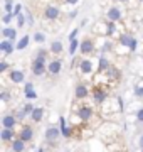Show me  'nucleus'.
Returning <instances> with one entry per match:
<instances>
[{
	"mask_svg": "<svg viewBox=\"0 0 143 152\" xmlns=\"http://www.w3.org/2000/svg\"><path fill=\"white\" fill-rule=\"evenodd\" d=\"M118 44H120L123 49H128L130 53H135L138 49V39L130 32H121L118 36Z\"/></svg>",
	"mask_w": 143,
	"mask_h": 152,
	"instance_id": "nucleus-1",
	"label": "nucleus"
},
{
	"mask_svg": "<svg viewBox=\"0 0 143 152\" xmlns=\"http://www.w3.org/2000/svg\"><path fill=\"white\" fill-rule=\"evenodd\" d=\"M74 112H76V115L81 118V122H83V124L91 122V118L94 117V108L91 107V105H86V103L74 107Z\"/></svg>",
	"mask_w": 143,
	"mask_h": 152,
	"instance_id": "nucleus-2",
	"label": "nucleus"
},
{
	"mask_svg": "<svg viewBox=\"0 0 143 152\" xmlns=\"http://www.w3.org/2000/svg\"><path fill=\"white\" fill-rule=\"evenodd\" d=\"M91 98H93V103L98 105V107H103L108 100V91H106L105 86H93L91 88Z\"/></svg>",
	"mask_w": 143,
	"mask_h": 152,
	"instance_id": "nucleus-3",
	"label": "nucleus"
},
{
	"mask_svg": "<svg viewBox=\"0 0 143 152\" xmlns=\"http://www.w3.org/2000/svg\"><path fill=\"white\" fill-rule=\"evenodd\" d=\"M47 64H49V61L44 59V58H34L32 64H30L32 75L34 76H42L44 73H47Z\"/></svg>",
	"mask_w": 143,
	"mask_h": 152,
	"instance_id": "nucleus-4",
	"label": "nucleus"
},
{
	"mask_svg": "<svg viewBox=\"0 0 143 152\" xmlns=\"http://www.w3.org/2000/svg\"><path fill=\"white\" fill-rule=\"evenodd\" d=\"M94 51H96V39L84 37L83 41H81V46H79L81 56H89V54H93Z\"/></svg>",
	"mask_w": 143,
	"mask_h": 152,
	"instance_id": "nucleus-5",
	"label": "nucleus"
},
{
	"mask_svg": "<svg viewBox=\"0 0 143 152\" xmlns=\"http://www.w3.org/2000/svg\"><path fill=\"white\" fill-rule=\"evenodd\" d=\"M57 127H59V130H61V134H62L64 139H71L74 135V127L66 120V117H59V125Z\"/></svg>",
	"mask_w": 143,
	"mask_h": 152,
	"instance_id": "nucleus-6",
	"label": "nucleus"
},
{
	"mask_svg": "<svg viewBox=\"0 0 143 152\" xmlns=\"http://www.w3.org/2000/svg\"><path fill=\"white\" fill-rule=\"evenodd\" d=\"M91 96V90H89L88 85H84V83H77L76 88H74V98H76L77 102H83L86 98Z\"/></svg>",
	"mask_w": 143,
	"mask_h": 152,
	"instance_id": "nucleus-7",
	"label": "nucleus"
},
{
	"mask_svg": "<svg viewBox=\"0 0 143 152\" xmlns=\"http://www.w3.org/2000/svg\"><path fill=\"white\" fill-rule=\"evenodd\" d=\"M105 17H106V20H110V22H118L123 19V10H121L120 7H116V5H113V7H108V10L105 12Z\"/></svg>",
	"mask_w": 143,
	"mask_h": 152,
	"instance_id": "nucleus-8",
	"label": "nucleus"
},
{
	"mask_svg": "<svg viewBox=\"0 0 143 152\" xmlns=\"http://www.w3.org/2000/svg\"><path fill=\"white\" fill-rule=\"evenodd\" d=\"M46 142H49L51 145H54L56 142L59 140V137H62V134H61L59 127H56V125H51V127H47V130H46Z\"/></svg>",
	"mask_w": 143,
	"mask_h": 152,
	"instance_id": "nucleus-9",
	"label": "nucleus"
},
{
	"mask_svg": "<svg viewBox=\"0 0 143 152\" xmlns=\"http://www.w3.org/2000/svg\"><path fill=\"white\" fill-rule=\"evenodd\" d=\"M19 139L20 140H24L25 144H29V142L34 140V127H30V125H22V129L19 130Z\"/></svg>",
	"mask_w": 143,
	"mask_h": 152,
	"instance_id": "nucleus-10",
	"label": "nucleus"
},
{
	"mask_svg": "<svg viewBox=\"0 0 143 152\" xmlns=\"http://www.w3.org/2000/svg\"><path fill=\"white\" fill-rule=\"evenodd\" d=\"M9 80L10 83L14 85H20V83H25V73L22 69H15V68H12L9 71Z\"/></svg>",
	"mask_w": 143,
	"mask_h": 152,
	"instance_id": "nucleus-11",
	"label": "nucleus"
},
{
	"mask_svg": "<svg viewBox=\"0 0 143 152\" xmlns=\"http://www.w3.org/2000/svg\"><path fill=\"white\" fill-rule=\"evenodd\" d=\"M59 17H61L59 5H47L44 9V19H47V20H57Z\"/></svg>",
	"mask_w": 143,
	"mask_h": 152,
	"instance_id": "nucleus-12",
	"label": "nucleus"
},
{
	"mask_svg": "<svg viewBox=\"0 0 143 152\" xmlns=\"http://www.w3.org/2000/svg\"><path fill=\"white\" fill-rule=\"evenodd\" d=\"M61 71H62V61L61 59H51L49 64H47V73H49L51 76H57L61 75Z\"/></svg>",
	"mask_w": 143,
	"mask_h": 152,
	"instance_id": "nucleus-13",
	"label": "nucleus"
},
{
	"mask_svg": "<svg viewBox=\"0 0 143 152\" xmlns=\"http://www.w3.org/2000/svg\"><path fill=\"white\" fill-rule=\"evenodd\" d=\"M77 71L81 73V75L88 76L93 73V61L88 59V58H84V59L79 61V64H77Z\"/></svg>",
	"mask_w": 143,
	"mask_h": 152,
	"instance_id": "nucleus-14",
	"label": "nucleus"
},
{
	"mask_svg": "<svg viewBox=\"0 0 143 152\" xmlns=\"http://www.w3.org/2000/svg\"><path fill=\"white\" fill-rule=\"evenodd\" d=\"M15 44H17V42H14V41L2 39V41H0V51H2V54H5V56L14 54V51H17V49H15Z\"/></svg>",
	"mask_w": 143,
	"mask_h": 152,
	"instance_id": "nucleus-15",
	"label": "nucleus"
},
{
	"mask_svg": "<svg viewBox=\"0 0 143 152\" xmlns=\"http://www.w3.org/2000/svg\"><path fill=\"white\" fill-rule=\"evenodd\" d=\"M17 124H19V120L15 118L14 113H7L2 117V129H15Z\"/></svg>",
	"mask_w": 143,
	"mask_h": 152,
	"instance_id": "nucleus-16",
	"label": "nucleus"
},
{
	"mask_svg": "<svg viewBox=\"0 0 143 152\" xmlns=\"http://www.w3.org/2000/svg\"><path fill=\"white\" fill-rule=\"evenodd\" d=\"M15 130L14 129H2L0 130V140L5 142V144H12V142L15 140Z\"/></svg>",
	"mask_w": 143,
	"mask_h": 152,
	"instance_id": "nucleus-17",
	"label": "nucleus"
},
{
	"mask_svg": "<svg viewBox=\"0 0 143 152\" xmlns=\"http://www.w3.org/2000/svg\"><path fill=\"white\" fill-rule=\"evenodd\" d=\"M2 37L9 39V41H14L17 42V27L14 26H9V27H2Z\"/></svg>",
	"mask_w": 143,
	"mask_h": 152,
	"instance_id": "nucleus-18",
	"label": "nucleus"
},
{
	"mask_svg": "<svg viewBox=\"0 0 143 152\" xmlns=\"http://www.w3.org/2000/svg\"><path fill=\"white\" fill-rule=\"evenodd\" d=\"M111 63L106 56H99V61H98V73H106V71L111 68Z\"/></svg>",
	"mask_w": 143,
	"mask_h": 152,
	"instance_id": "nucleus-19",
	"label": "nucleus"
},
{
	"mask_svg": "<svg viewBox=\"0 0 143 152\" xmlns=\"http://www.w3.org/2000/svg\"><path fill=\"white\" fill-rule=\"evenodd\" d=\"M64 51V44H62V41H59V39H56V41H52L51 42V48H49V53L51 54H61Z\"/></svg>",
	"mask_w": 143,
	"mask_h": 152,
	"instance_id": "nucleus-20",
	"label": "nucleus"
},
{
	"mask_svg": "<svg viewBox=\"0 0 143 152\" xmlns=\"http://www.w3.org/2000/svg\"><path fill=\"white\" fill-rule=\"evenodd\" d=\"M116 32H118V24L116 22H110L106 20V37H116Z\"/></svg>",
	"mask_w": 143,
	"mask_h": 152,
	"instance_id": "nucleus-21",
	"label": "nucleus"
},
{
	"mask_svg": "<svg viewBox=\"0 0 143 152\" xmlns=\"http://www.w3.org/2000/svg\"><path fill=\"white\" fill-rule=\"evenodd\" d=\"M42 118H44V108L42 107H35V110L30 115V120L34 124H39V122H42Z\"/></svg>",
	"mask_w": 143,
	"mask_h": 152,
	"instance_id": "nucleus-22",
	"label": "nucleus"
},
{
	"mask_svg": "<svg viewBox=\"0 0 143 152\" xmlns=\"http://www.w3.org/2000/svg\"><path fill=\"white\" fill-rule=\"evenodd\" d=\"M29 44H30V36H29V34H25V36H22V37L17 41L15 49H17V51H24V49L29 46Z\"/></svg>",
	"mask_w": 143,
	"mask_h": 152,
	"instance_id": "nucleus-23",
	"label": "nucleus"
},
{
	"mask_svg": "<svg viewBox=\"0 0 143 152\" xmlns=\"http://www.w3.org/2000/svg\"><path fill=\"white\" fill-rule=\"evenodd\" d=\"M10 151L12 152H24V151H25V142L20 140V139L17 137L15 140L10 144Z\"/></svg>",
	"mask_w": 143,
	"mask_h": 152,
	"instance_id": "nucleus-24",
	"label": "nucleus"
},
{
	"mask_svg": "<svg viewBox=\"0 0 143 152\" xmlns=\"http://www.w3.org/2000/svg\"><path fill=\"white\" fill-rule=\"evenodd\" d=\"M79 46H81V41H79V39L71 41L69 46H67V53H69V56H76V53H79Z\"/></svg>",
	"mask_w": 143,
	"mask_h": 152,
	"instance_id": "nucleus-25",
	"label": "nucleus"
},
{
	"mask_svg": "<svg viewBox=\"0 0 143 152\" xmlns=\"http://www.w3.org/2000/svg\"><path fill=\"white\" fill-rule=\"evenodd\" d=\"M14 20H15V17L12 15V14H2V24H4V27L12 26V22Z\"/></svg>",
	"mask_w": 143,
	"mask_h": 152,
	"instance_id": "nucleus-26",
	"label": "nucleus"
},
{
	"mask_svg": "<svg viewBox=\"0 0 143 152\" xmlns=\"http://www.w3.org/2000/svg\"><path fill=\"white\" fill-rule=\"evenodd\" d=\"M14 9H15L14 0H4V14H12Z\"/></svg>",
	"mask_w": 143,
	"mask_h": 152,
	"instance_id": "nucleus-27",
	"label": "nucleus"
},
{
	"mask_svg": "<svg viewBox=\"0 0 143 152\" xmlns=\"http://www.w3.org/2000/svg\"><path fill=\"white\" fill-rule=\"evenodd\" d=\"M24 96H25L27 102H34V100H37L39 98V95H37L35 90H25V91H24Z\"/></svg>",
	"mask_w": 143,
	"mask_h": 152,
	"instance_id": "nucleus-28",
	"label": "nucleus"
},
{
	"mask_svg": "<svg viewBox=\"0 0 143 152\" xmlns=\"http://www.w3.org/2000/svg\"><path fill=\"white\" fill-rule=\"evenodd\" d=\"M22 110L25 112V115H27V117H30V115H32V112L35 110V107H34L32 102H27V103L22 105Z\"/></svg>",
	"mask_w": 143,
	"mask_h": 152,
	"instance_id": "nucleus-29",
	"label": "nucleus"
},
{
	"mask_svg": "<svg viewBox=\"0 0 143 152\" xmlns=\"http://www.w3.org/2000/svg\"><path fill=\"white\" fill-rule=\"evenodd\" d=\"M24 10H25V9H24ZM15 24H17V27H24V26L27 24V19H25V14H24V12L20 15L15 17Z\"/></svg>",
	"mask_w": 143,
	"mask_h": 152,
	"instance_id": "nucleus-30",
	"label": "nucleus"
},
{
	"mask_svg": "<svg viewBox=\"0 0 143 152\" xmlns=\"http://www.w3.org/2000/svg\"><path fill=\"white\" fill-rule=\"evenodd\" d=\"M12 68H10V63L9 61H5V59H2L0 61V75H5L7 71H10Z\"/></svg>",
	"mask_w": 143,
	"mask_h": 152,
	"instance_id": "nucleus-31",
	"label": "nucleus"
},
{
	"mask_svg": "<svg viewBox=\"0 0 143 152\" xmlns=\"http://www.w3.org/2000/svg\"><path fill=\"white\" fill-rule=\"evenodd\" d=\"M133 95H135V98H143V85H135Z\"/></svg>",
	"mask_w": 143,
	"mask_h": 152,
	"instance_id": "nucleus-32",
	"label": "nucleus"
},
{
	"mask_svg": "<svg viewBox=\"0 0 143 152\" xmlns=\"http://www.w3.org/2000/svg\"><path fill=\"white\" fill-rule=\"evenodd\" d=\"M32 39H34V41H35L37 44H42V42H46V34L39 31V32L34 34V37H32Z\"/></svg>",
	"mask_w": 143,
	"mask_h": 152,
	"instance_id": "nucleus-33",
	"label": "nucleus"
},
{
	"mask_svg": "<svg viewBox=\"0 0 143 152\" xmlns=\"http://www.w3.org/2000/svg\"><path fill=\"white\" fill-rule=\"evenodd\" d=\"M79 31H81L79 27H74V29H72L71 32L67 34V41H69V42H71V41H76V39H77V34H79Z\"/></svg>",
	"mask_w": 143,
	"mask_h": 152,
	"instance_id": "nucleus-34",
	"label": "nucleus"
},
{
	"mask_svg": "<svg viewBox=\"0 0 143 152\" xmlns=\"http://www.w3.org/2000/svg\"><path fill=\"white\" fill-rule=\"evenodd\" d=\"M14 115H15V118L19 120V122H22V120L27 117V115H25V112L22 110V107H20V108H17L15 112H14Z\"/></svg>",
	"mask_w": 143,
	"mask_h": 152,
	"instance_id": "nucleus-35",
	"label": "nucleus"
},
{
	"mask_svg": "<svg viewBox=\"0 0 143 152\" xmlns=\"http://www.w3.org/2000/svg\"><path fill=\"white\" fill-rule=\"evenodd\" d=\"M24 14H25V19H27V24H29V26H34L35 22H34V15H32V12L29 10V9H25V10H24Z\"/></svg>",
	"mask_w": 143,
	"mask_h": 152,
	"instance_id": "nucleus-36",
	"label": "nucleus"
},
{
	"mask_svg": "<svg viewBox=\"0 0 143 152\" xmlns=\"http://www.w3.org/2000/svg\"><path fill=\"white\" fill-rule=\"evenodd\" d=\"M22 12H24V5L22 4H15V9H14V12H12V15L17 17V15H20Z\"/></svg>",
	"mask_w": 143,
	"mask_h": 152,
	"instance_id": "nucleus-37",
	"label": "nucleus"
},
{
	"mask_svg": "<svg viewBox=\"0 0 143 152\" xmlns=\"http://www.w3.org/2000/svg\"><path fill=\"white\" fill-rule=\"evenodd\" d=\"M0 100H2V102H4V103H7V102H9V100H10V93L7 91V90H4V91L0 93Z\"/></svg>",
	"mask_w": 143,
	"mask_h": 152,
	"instance_id": "nucleus-38",
	"label": "nucleus"
},
{
	"mask_svg": "<svg viewBox=\"0 0 143 152\" xmlns=\"http://www.w3.org/2000/svg\"><path fill=\"white\" fill-rule=\"evenodd\" d=\"M35 58H44V59H47V58H49V53H47L46 49H39L37 54H35Z\"/></svg>",
	"mask_w": 143,
	"mask_h": 152,
	"instance_id": "nucleus-39",
	"label": "nucleus"
},
{
	"mask_svg": "<svg viewBox=\"0 0 143 152\" xmlns=\"http://www.w3.org/2000/svg\"><path fill=\"white\" fill-rule=\"evenodd\" d=\"M135 117H136V122L143 124V107H142V108H138V110H136V113H135Z\"/></svg>",
	"mask_w": 143,
	"mask_h": 152,
	"instance_id": "nucleus-40",
	"label": "nucleus"
},
{
	"mask_svg": "<svg viewBox=\"0 0 143 152\" xmlns=\"http://www.w3.org/2000/svg\"><path fill=\"white\" fill-rule=\"evenodd\" d=\"M76 17H77V10H76V9H74V10H71L69 14H67V19H69V20H74Z\"/></svg>",
	"mask_w": 143,
	"mask_h": 152,
	"instance_id": "nucleus-41",
	"label": "nucleus"
},
{
	"mask_svg": "<svg viewBox=\"0 0 143 152\" xmlns=\"http://www.w3.org/2000/svg\"><path fill=\"white\" fill-rule=\"evenodd\" d=\"M64 4H66V5H77L79 0H64Z\"/></svg>",
	"mask_w": 143,
	"mask_h": 152,
	"instance_id": "nucleus-42",
	"label": "nucleus"
},
{
	"mask_svg": "<svg viewBox=\"0 0 143 152\" xmlns=\"http://www.w3.org/2000/svg\"><path fill=\"white\" fill-rule=\"evenodd\" d=\"M25 90H34V83L32 81H27V83H25V86H24V91H25Z\"/></svg>",
	"mask_w": 143,
	"mask_h": 152,
	"instance_id": "nucleus-43",
	"label": "nucleus"
},
{
	"mask_svg": "<svg viewBox=\"0 0 143 152\" xmlns=\"http://www.w3.org/2000/svg\"><path fill=\"white\" fill-rule=\"evenodd\" d=\"M88 19H83V20H81V26H79V29H81V27H84V26H86V24H88Z\"/></svg>",
	"mask_w": 143,
	"mask_h": 152,
	"instance_id": "nucleus-44",
	"label": "nucleus"
},
{
	"mask_svg": "<svg viewBox=\"0 0 143 152\" xmlns=\"http://www.w3.org/2000/svg\"><path fill=\"white\" fill-rule=\"evenodd\" d=\"M138 142H140V149L143 151V134L140 135V140H138Z\"/></svg>",
	"mask_w": 143,
	"mask_h": 152,
	"instance_id": "nucleus-45",
	"label": "nucleus"
},
{
	"mask_svg": "<svg viewBox=\"0 0 143 152\" xmlns=\"http://www.w3.org/2000/svg\"><path fill=\"white\" fill-rule=\"evenodd\" d=\"M35 152H46V149H44V147H39V149H37Z\"/></svg>",
	"mask_w": 143,
	"mask_h": 152,
	"instance_id": "nucleus-46",
	"label": "nucleus"
},
{
	"mask_svg": "<svg viewBox=\"0 0 143 152\" xmlns=\"http://www.w3.org/2000/svg\"><path fill=\"white\" fill-rule=\"evenodd\" d=\"M118 2H120V4H128L130 0H118Z\"/></svg>",
	"mask_w": 143,
	"mask_h": 152,
	"instance_id": "nucleus-47",
	"label": "nucleus"
},
{
	"mask_svg": "<svg viewBox=\"0 0 143 152\" xmlns=\"http://www.w3.org/2000/svg\"><path fill=\"white\" fill-rule=\"evenodd\" d=\"M138 2H142V4H143V0H138Z\"/></svg>",
	"mask_w": 143,
	"mask_h": 152,
	"instance_id": "nucleus-48",
	"label": "nucleus"
},
{
	"mask_svg": "<svg viewBox=\"0 0 143 152\" xmlns=\"http://www.w3.org/2000/svg\"><path fill=\"white\" fill-rule=\"evenodd\" d=\"M64 152H71V151H64Z\"/></svg>",
	"mask_w": 143,
	"mask_h": 152,
	"instance_id": "nucleus-49",
	"label": "nucleus"
},
{
	"mask_svg": "<svg viewBox=\"0 0 143 152\" xmlns=\"http://www.w3.org/2000/svg\"><path fill=\"white\" fill-rule=\"evenodd\" d=\"M10 152H12V151H10Z\"/></svg>",
	"mask_w": 143,
	"mask_h": 152,
	"instance_id": "nucleus-50",
	"label": "nucleus"
},
{
	"mask_svg": "<svg viewBox=\"0 0 143 152\" xmlns=\"http://www.w3.org/2000/svg\"><path fill=\"white\" fill-rule=\"evenodd\" d=\"M142 152H143V151H142Z\"/></svg>",
	"mask_w": 143,
	"mask_h": 152,
	"instance_id": "nucleus-51",
	"label": "nucleus"
}]
</instances>
